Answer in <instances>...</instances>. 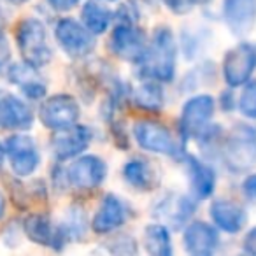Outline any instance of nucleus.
I'll return each mask as SVG.
<instances>
[{"mask_svg": "<svg viewBox=\"0 0 256 256\" xmlns=\"http://www.w3.org/2000/svg\"><path fill=\"white\" fill-rule=\"evenodd\" d=\"M178 44L168 26H158L150 40L146 58L139 64L144 79L170 82L176 78Z\"/></svg>", "mask_w": 256, "mask_h": 256, "instance_id": "obj_1", "label": "nucleus"}, {"mask_svg": "<svg viewBox=\"0 0 256 256\" xmlns=\"http://www.w3.org/2000/svg\"><path fill=\"white\" fill-rule=\"evenodd\" d=\"M16 44L23 62L40 68L53 58V48L48 39L46 25L39 18H25L16 26Z\"/></svg>", "mask_w": 256, "mask_h": 256, "instance_id": "obj_2", "label": "nucleus"}, {"mask_svg": "<svg viewBox=\"0 0 256 256\" xmlns=\"http://www.w3.org/2000/svg\"><path fill=\"white\" fill-rule=\"evenodd\" d=\"M223 160L234 174H244L256 165V130L237 123L223 144Z\"/></svg>", "mask_w": 256, "mask_h": 256, "instance_id": "obj_3", "label": "nucleus"}, {"mask_svg": "<svg viewBox=\"0 0 256 256\" xmlns=\"http://www.w3.org/2000/svg\"><path fill=\"white\" fill-rule=\"evenodd\" d=\"M132 134L139 148H142L148 153L164 154L176 160H181L184 156L182 144L172 136L168 126H165L160 121L140 120L136 121L132 126Z\"/></svg>", "mask_w": 256, "mask_h": 256, "instance_id": "obj_4", "label": "nucleus"}, {"mask_svg": "<svg viewBox=\"0 0 256 256\" xmlns=\"http://www.w3.org/2000/svg\"><path fill=\"white\" fill-rule=\"evenodd\" d=\"M109 48L120 60L139 65L146 58L150 40L132 20H118L109 37Z\"/></svg>", "mask_w": 256, "mask_h": 256, "instance_id": "obj_5", "label": "nucleus"}, {"mask_svg": "<svg viewBox=\"0 0 256 256\" xmlns=\"http://www.w3.org/2000/svg\"><path fill=\"white\" fill-rule=\"evenodd\" d=\"M6 158L9 162V168L18 178H28L39 168L40 153L36 140L28 134H12L4 142Z\"/></svg>", "mask_w": 256, "mask_h": 256, "instance_id": "obj_6", "label": "nucleus"}, {"mask_svg": "<svg viewBox=\"0 0 256 256\" xmlns=\"http://www.w3.org/2000/svg\"><path fill=\"white\" fill-rule=\"evenodd\" d=\"M54 39L65 54L72 58H84L95 51V36L74 18H62L54 25Z\"/></svg>", "mask_w": 256, "mask_h": 256, "instance_id": "obj_7", "label": "nucleus"}, {"mask_svg": "<svg viewBox=\"0 0 256 256\" xmlns=\"http://www.w3.org/2000/svg\"><path fill=\"white\" fill-rule=\"evenodd\" d=\"M214 110H216V102L210 95H195L186 100L179 118V134L182 137V142L198 137L209 126Z\"/></svg>", "mask_w": 256, "mask_h": 256, "instance_id": "obj_8", "label": "nucleus"}, {"mask_svg": "<svg viewBox=\"0 0 256 256\" xmlns=\"http://www.w3.org/2000/svg\"><path fill=\"white\" fill-rule=\"evenodd\" d=\"M81 107L79 102L68 93H58L42 100L39 107V120L50 130H62L79 121Z\"/></svg>", "mask_w": 256, "mask_h": 256, "instance_id": "obj_9", "label": "nucleus"}, {"mask_svg": "<svg viewBox=\"0 0 256 256\" xmlns=\"http://www.w3.org/2000/svg\"><path fill=\"white\" fill-rule=\"evenodd\" d=\"M107 176V164L95 154H79L64 170V179L67 184L78 190H95L104 182Z\"/></svg>", "mask_w": 256, "mask_h": 256, "instance_id": "obj_10", "label": "nucleus"}, {"mask_svg": "<svg viewBox=\"0 0 256 256\" xmlns=\"http://www.w3.org/2000/svg\"><path fill=\"white\" fill-rule=\"evenodd\" d=\"M256 68V48L251 44H237L226 51L223 58V78L230 88L242 86L251 79Z\"/></svg>", "mask_w": 256, "mask_h": 256, "instance_id": "obj_11", "label": "nucleus"}, {"mask_svg": "<svg viewBox=\"0 0 256 256\" xmlns=\"http://www.w3.org/2000/svg\"><path fill=\"white\" fill-rule=\"evenodd\" d=\"M93 139L92 128L86 124H72V126L54 130V136L51 139V151L58 162L74 160L76 156L82 154L88 150L90 142Z\"/></svg>", "mask_w": 256, "mask_h": 256, "instance_id": "obj_12", "label": "nucleus"}, {"mask_svg": "<svg viewBox=\"0 0 256 256\" xmlns=\"http://www.w3.org/2000/svg\"><path fill=\"white\" fill-rule=\"evenodd\" d=\"M130 218V207L114 193H107L100 200L92 220V230L98 235H107L121 228Z\"/></svg>", "mask_w": 256, "mask_h": 256, "instance_id": "obj_13", "label": "nucleus"}, {"mask_svg": "<svg viewBox=\"0 0 256 256\" xmlns=\"http://www.w3.org/2000/svg\"><path fill=\"white\" fill-rule=\"evenodd\" d=\"M34 124L30 106L9 92H0V128L12 132H25Z\"/></svg>", "mask_w": 256, "mask_h": 256, "instance_id": "obj_14", "label": "nucleus"}, {"mask_svg": "<svg viewBox=\"0 0 256 256\" xmlns=\"http://www.w3.org/2000/svg\"><path fill=\"white\" fill-rule=\"evenodd\" d=\"M184 249L193 256H209L220 246V235L212 224L206 221H192L182 232Z\"/></svg>", "mask_w": 256, "mask_h": 256, "instance_id": "obj_15", "label": "nucleus"}, {"mask_svg": "<svg viewBox=\"0 0 256 256\" xmlns=\"http://www.w3.org/2000/svg\"><path fill=\"white\" fill-rule=\"evenodd\" d=\"M223 18L234 36H248L256 23V0H223Z\"/></svg>", "mask_w": 256, "mask_h": 256, "instance_id": "obj_16", "label": "nucleus"}, {"mask_svg": "<svg viewBox=\"0 0 256 256\" xmlns=\"http://www.w3.org/2000/svg\"><path fill=\"white\" fill-rule=\"evenodd\" d=\"M8 78L12 84L22 90V93L26 98L40 100L46 96L48 86L44 82V79L40 78L39 68L26 64V62L11 64V67L8 68Z\"/></svg>", "mask_w": 256, "mask_h": 256, "instance_id": "obj_17", "label": "nucleus"}, {"mask_svg": "<svg viewBox=\"0 0 256 256\" xmlns=\"http://www.w3.org/2000/svg\"><path fill=\"white\" fill-rule=\"evenodd\" d=\"M182 160H184L186 170H188L192 195L196 200L209 198L214 192V186H216V174H214V170L206 162H202L196 156H192V154H184Z\"/></svg>", "mask_w": 256, "mask_h": 256, "instance_id": "obj_18", "label": "nucleus"}, {"mask_svg": "<svg viewBox=\"0 0 256 256\" xmlns=\"http://www.w3.org/2000/svg\"><path fill=\"white\" fill-rule=\"evenodd\" d=\"M210 220L220 230L226 232V234H238L244 228L248 216L246 210L242 209L238 204L232 202V200H214L210 204Z\"/></svg>", "mask_w": 256, "mask_h": 256, "instance_id": "obj_19", "label": "nucleus"}, {"mask_svg": "<svg viewBox=\"0 0 256 256\" xmlns=\"http://www.w3.org/2000/svg\"><path fill=\"white\" fill-rule=\"evenodd\" d=\"M123 179L139 192H150L154 188L158 178L154 167L144 158H132L123 165Z\"/></svg>", "mask_w": 256, "mask_h": 256, "instance_id": "obj_20", "label": "nucleus"}, {"mask_svg": "<svg viewBox=\"0 0 256 256\" xmlns=\"http://www.w3.org/2000/svg\"><path fill=\"white\" fill-rule=\"evenodd\" d=\"M114 22V12L107 6L102 4V0H86L81 8V23L93 34L102 36L109 30Z\"/></svg>", "mask_w": 256, "mask_h": 256, "instance_id": "obj_21", "label": "nucleus"}, {"mask_svg": "<svg viewBox=\"0 0 256 256\" xmlns=\"http://www.w3.org/2000/svg\"><path fill=\"white\" fill-rule=\"evenodd\" d=\"M23 232L26 238L39 246H53L56 226L46 212H34L23 220Z\"/></svg>", "mask_w": 256, "mask_h": 256, "instance_id": "obj_22", "label": "nucleus"}, {"mask_svg": "<svg viewBox=\"0 0 256 256\" xmlns=\"http://www.w3.org/2000/svg\"><path fill=\"white\" fill-rule=\"evenodd\" d=\"M132 100L139 109L148 112H158L165 106V92L160 81L154 79H144L136 90H134Z\"/></svg>", "mask_w": 256, "mask_h": 256, "instance_id": "obj_23", "label": "nucleus"}, {"mask_svg": "<svg viewBox=\"0 0 256 256\" xmlns=\"http://www.w3.org/2000/svg\"><path fill=\"white\" fill-rule=\"evenodd\" d=\"M196 202L198 200L193 195H176L172 198H167L165 202H162L160 214H164L167 218V221H172L174 224H182L195 212Z\"/></svg>", "mask_w": 256, "mask_h": 256, "instance_id": "obj_24", "label": "nucleus"}, {"mask_svg": "<svg viewBox=\"0 0 256 256\" xmlns=\"http://www.w3.org/2000/svg\"><path fill=\"white\" fill-rule=\"evenodd\" d=\"M144 248L153 256H170L172 254V238L170 232L165 224L153 223L144 228L142 235Z\"/></svg>", "mask_w": 256, "mask_h": 256, "instance_id": "obj_25", "label": "nucleus"}, {"mask_svg": "<svg viewBox=\"0 0 256 256\" xmlns=\"http://www.w3.org/2000/svg\"><path fill=\"white\" fill-rule=\"evenodd\" d=\"M238 109L249 120H256V81L246 82L238 98Z\"/></svg>", "mask_w": 256, "mask_h": 256, "instance_id": "obj_26", "label": "nucleus"}, {"mask_svg": "<svg viewBox=\"0 0 256 256\" xmlns=\"http://www.w3.org/2000/svg\"><path fill=\"white\" fill-rule=\"evenodd\" d=\"M107 249L118 254H134L137 252V244L130 235H116L112 240L107 242Z\"/></svg>", "mask_w": 256, "mask_h": 256, "instance_id": "obj_27", "label": "nucleus"}, {"mask_svg": "<svg viewBox=\"0 0 256 256\" xmlns=\"http://www.w3.org/2000/svg\"><path fill=\"white\" fill-rule=\"evenodd\" d=\"M12 64V50L8 37L0 32V72H8Z\"/></svg>", "mask_w": 256, "mask_h": 256, "instance_id": "obj_28", "label": "nucleus"}, {"mask_svg": "<svg viewBox=\"0 0 256 256\" xmlns=\"http://www.w3.org/2000/svg\"><path fill=\"white\" fill-rule=\"evenodd\" d=\"M82 0H46V4L50 6L53 11L58 12H68L72 9H76Z\"/></svg>", "mask_w": 256, "mask_h": 256, "instance_id": "obj_29", "label": "nucleus"}, {"mask_svg": "<svg viewBox=\"0 0 256 256\" xmlns=\"http://www.w3.org/2000/svg\"><path fill=\"white\" fill-rule=\"evenodd\" d=\"M242 249H244L248 254H256V226L251 228V230L244 235V240H242Z\"/></svg>", "mask_w": 256, "mask_h": 256, "instance_id": "obj_30", "label": "nucleus"}, {"mask_svg": "<svg viewBox=\"0 0 256 256\" xmlns=\"http://www.w3.org/2000/svg\"><path fill=\"white\" fill-rule=\"evenodd\" d=\"M242 190L249 198H256V174H251L244 179L242 182Z\"/></svg>", "mask_w": 256, "mask_h": 256, "instance_id": "obj_31", "label": "nucleus"}, {"mask_svg": "<svg viewBox=\"0 0 256 256\" xmlns=\"http://www.w3.org/2000/svg\"><path fill=\"white\" fill-rule=\"evenodd\" d=\"M182 2H184L188 9L195 8V6H207V4H210V0H182Z\"/></svg>", "mask_w": 256, "mask_h": 256, "instance_id": "obj_32", "label": "nucleus"}, {"mask_svg": "<svg viewBox=\"0 0 256 256\" xmlns=\"http://www.w3.org/2000/svg\"><path fill=\"white\" fill-rule=\"evenodd\" d=\"M6 209H8V202H6V195L0 192V220L6 216Z\"/></svg>", "mask_w": 256, "mask_h": 256, "instance_id": "obj_33", "label": "nucleus"}, {"mask_svg": "<svg viewBox=\"0 0 256 256\" xmlns=\"http://www.w3.org/2000/svg\"><path fill=\"white\" fill-rule=\"evenodd\" d=\"M6 4H11V6H23V4H26L28 0H4Z\"/></svg>", "mask_w": 256, "mask_h": 256, "instance_id": "obj_34", "label": "nucleus"}, {"mask_svg": "<svg viewBox=\"0 0 256 256\" xmlns=\"http://www.w3.org/2000/svg\"><path fill=\"white\" fill-rule=\"evenodd\" d=\"M4 158H6V150H4V144L0 142V164L4 162Z\"/></svg>", "mask_w": 256, "mask_h": 256, "instance_id": "obj_35", "label": "nucleus"}, {"mask_svg": "<svg viewBox=\"0 0 256 256\" xmlns=\"http://www.w3.org/2000/svg\"><path fill=\"white\" fill-rule=\"evenodd\" d=\"M102 2H116V0H102Z\"/></svg>", "mask_w": 256, "mask_h": 256, "instance_id": "obj_36", "label": "nucleus"}]
</instances>
